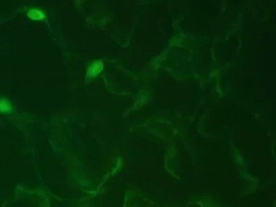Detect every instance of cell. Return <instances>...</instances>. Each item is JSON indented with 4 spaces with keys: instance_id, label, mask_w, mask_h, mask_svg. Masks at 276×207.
Masks as SVG:
<instances>
[{
    "instance_id": "cell-2",
    "label": "cell",
    "mask_w": 276,
    "mask_h": 207,
    "mask_svg": "<svg viewBox=\"0 0 276 207\" xmlns=\"http://www.w3.org/2000/svg\"><path fill=\"white\" fill-rule=\"evenodd\" d=\"M29 16L31 18H33V19H39L43 17V14L37 10H32L30 11Z\"/></svg>"
},
{
    "instance_id": "cell-1",
    "label": "cell",
    "mask_w": 276,
    "mask_h": 207,
    "mask_svg": "<svg viewBox=\"0 0 276 207\" xmlns=\"http://www.w3.org/2000/svg\"><path fill=\"white\" fill-rule=\"evenodd\" d=\"M102 64L100 62H96L92 67L89 69L88 74L91 75H95L97 73H98L102 69Z\"/></svg>"
},
{
    "instance_id": "cell-3",
    "label": "cell",
    "mask_w": 276,
    "mask_h": 207,
    "mask_svg": "<svg viewBox=\"0 0 276 207\" xmlns=\"http://www.w3.org/2000/svg\"><path fill=\"white\" fill-rule=\"evenodd\" d=\"M10 108V105L8 103V101H0V110L2 111H9Z\"/></svg>"
}]
</instances>
